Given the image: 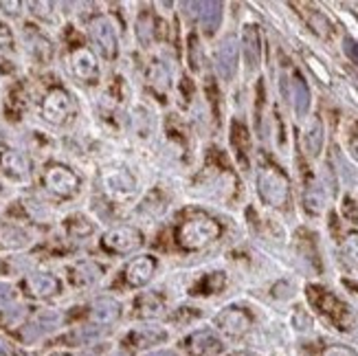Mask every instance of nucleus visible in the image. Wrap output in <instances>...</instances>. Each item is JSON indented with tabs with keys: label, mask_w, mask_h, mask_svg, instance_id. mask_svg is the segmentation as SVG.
I'll return each instance as SVG.
<instances>
[{
	"label": "nucleus",
	"mask_w": 358,
	"mask_h": 356,
	"mask_svg": "<svg viewBox=\"0 0 358 356\" xmlns=\"http://www.w3.org/2000/svg\"><path fill=\"white\" fill-rule=\"evenodd\" d=\"M308 297L315 304V308H319V313L323 317H328L330 323H334L341 332L358 334V315L352 311L350 306L338 301L332 292L313 286V288H308Z\"/></svg>",
	"instance_id": "nucleus-1"
},
{
	"label": "nucleus",
	"mask_w": 358,
	"mask_h": 356,
	"mask_svg": "<svg viewBox=\"0 0 358 356\" xmlns=\"http://www.w3.org/2000/svg\"><path fill=\"white\" fill-rule=\"evenodd\" d=\"M220 234H222L220 222H215L213 218H207V215H196V218L185 220L178 227L176 238L182 249L198 251L202 246H207L213 240L220 238Z\"/></svg>",
	"instance_id": "nucleus-2"
},
{
	"label": "nucleus",
	"mask_w": 358,
	"mask_h": 356,
	"mask_svg": "<svg viewBox=\"0 0 358 356\" xmlns=\"http://www.w3.org/2000/svg\"><path fill=\"white\" fill-rule=\"evenodd\" d=\"M257 194L268 207H284L290 198L288 176L275 165H264L257 174Z\"/></svg>",
	"instance_id": "nucleus-3"
},
{
	"label": "nucleus",
	"mask_w": 358,
	"mask_h": 356,
	"mask_svg": "<svg viewBox=\"0 0 358 356\" xmlns=\"http://www.w3.org/2000/svg\"><path fill=\"white\" fill-rule=\"evenodd\" d=\"M141 244H143V236L134 227H117L103 236V246L113 253H132Z\"/></svg>",
	"instance_id": "nucleus-4"
},
{
	"label": "nucleus",
	"mask_w": 358,
	"mask_h": 356,
	"mask_svg": "<svg viewBox=\"0 0 358 356\" xmlns=\"http://www.w3.org/2000/svg\"><path fill=\"white\" fill-rule=\"evenodd\" d=\"M215 69L220 73L224 82H231L238 71V40L233 36H227L215 51Z\"/></svg>",
	"instance_id": "nucleus-5"
},
{
	"label": "nucleus",
	"mask_w": 358,
	"mask_h": 356,
	"mask_svg": "<svg viewBox=\"0 0 358 356\" xmlns=\"http://www.w3.org/2000/svg\"><path fill=\"white\" fill-rule=\"evenodd\" d=\"M90 38H92V42H95L97 51L106 59H113L117 55V34H115V27L110 20L97 18L95 22H92L90 24Z\"/></svg>",
	"instance_id": "nucleus-6"
},
{
	"label": "nucleus",
	"mask_w": 358,
	"mask_h": 356,
	"mask_svg": "<svg viewBox=\"0 0 358 356\" xmlns=\"http://www.w3.org/2000/svg\"><path fill=\"white\" fill-rule=\"evenodd\" d=\"M185 348L192 356H215L222 352V341L211 330H198L187 336Z\"/></svg>",
	"instance_id": "nucleus-7"
},
{
	"label": "nucleus",
	"mask_w": 358,
	"mask_h": 356,
	"mask_svg": "<svg viewBox=\"0 0 358 356\" xmlns=\"http://www.w3.org/2000/svg\"><path fill=\"white\" fill-rule=\"evenodd\" d=\"M215 323L222 332L231 336H240L251 328V315L242 311V308H227V311L215 317Z\"/></svg>",
	"instance_id": "nucleus-8"
},
{
	"label": "nucleus",
	"mask_w": 358,
	"mask_h": 356,
	"mask_svg": "<svg viewBox=\"0 0 358 356\" xmlns=\"http://www.w3.org/2000/svg\"><path fill=\"white\" fill-rule=\"evenodd\" d=\"M44 183H46V187H49L51 192L59 194V196H71L77 192V185H80V180H77V176L71 172V169L66 167H51L49 172H46L44 176Z\"/></svg>",
	"instance_id": "nucleus-9"
},
{
	"label": "nucleus",
	"mask_w": 358,
	"mask_h": 356,
	"mask_svg": "<svg viewBox=\"0 0 358 356\" xmlns=\"http://www.w3.org/2000/svg\"><path fill=\"white\" fill-rule=\"evenodd\" d=\"M154 271H157V259H154L152 255H141V257L132 259L130 264H128V269H126V282L130 286H134V288L145 286L152 280Z\"/></svg>",
	"instance_id": "nucleus-10"
},
{
	"label": "nucleus",
	"mask_w": 358,
	"mask_h": 356,
	"mask_svg": "<svg viewBox=\"0 0 358 356\" xmlns=\"http://www.w3.org/2000/svg\"><path fill=\"white\" fill-rule=\"evenodd\" d=\"M71 108H73V104H71V97L66 95V92L64 90H53L51 95L44 99L42 113L51 123H62L69 117Z\"/></svg>",
	"instance_id": "nucleus-11"
},
{
	"label": "nucleus",
	"mask_w": 358,
	"mask_h": 356,
	"mask_svg": "<svg viewBox=\"0 0 358 356\" xmlns=\"http://www.w3.org/2000/svg\"><path fill=\"white\" fill-rule=\"evenodd\" d=\"M290 99H292L294 115H297L299 119L308 117L310 106H313V95H310V88L303 82L301 75H294L290 80Z\"/></svg>",
	"instance_id": "nucleus-12"
},
{
	"label": "nucleus",
	"mask_w": 358,
	"mask_h": 356,
	"mask_svg": "<svg viewBox=\"0 0 358 356\" xmlns=\"http://www.w3.org/2000/svg\"><path fill=\"white\" fill-rule=\"evenodd\" d=\"M242 44H244V57H246L248 71H255L259 66V59H262V40H259L257 27H253V24L244 27Z\"/></svg>",
	"instance_id": "nucleus-13"
},
{
	"label": "nucleus",
	"mask_w": 358,
	"mask_h": 356,
	"mask_svg": "<svg viewBox=\"0 0 358 356\" xmlns=\"http://www.w3.org/2000/svg\"><path fill=\"white\" fill-rule=\"evenodd\" d=\"M198 15H200V24L207 34H215L222 24V3H198Z\"/></svg>",
	"instance_id": "nucleus-14"
},
{
	"label": "nucleus",
	"mask_w": 358,
	"mask_h": 356,
	"mask_svg": "<svg viewBox=\"0 0 358 356\" xmlns=\"http://www.w3.org/2000/svg\"><path fill=\"white\" fill-rule=\"evenodd\" d=\"M323 123L321 119H313L308 123V128L303 132V145H306V152L310 157H319L321 150H323Z\"/></svg>",
	"instance_id": "nucleus-15"
},
{
	"label": "nucleus",
	"mask_w": 358,
	"mask_h": 356,
	"mask_svg": "<svg viewBox=\"0 0 358 356\" xmlns=\"http://www.w3.org/2000/svg\"><path fill=\"white\" fill-rule=\"evenodd\" d=\"M73 71H75L77 77H82V80H95L97 62H95V57H92V53L86 51V49L75 51V55H73Z\"/></svg>",
	"instance_id": "nucleus-16"
},
{
	"label": "nucleus",
	"mask_w": 358,
	"mask_h": 356,
	"mask_svg": "<svg viewBox=\"0 0 358 356\" xmlns=\"http://www.w3.org/2000/svg\"><path fill=\"white\" fill-rule=\"evenodd\" d=\"M27 286L31 288V292L38 297H46V295H53V292H57L59 288V282L55 280L53 275L49 273H38V275H31Z\"/></svg>",
	"instance_id": "nucleus-17"
},
{
	"label": "nucleus",
	"mask_w": 358,
	"mask_h": 356,
	"mask_svg": "<svg viewBox=\"0 0 358 356\" xmlns=\"http://www.w3.org/2000/svg\"><path fill=\"white\" fill-rule=\"evenodd\" d=\"M121 313V306L110 299V297H101L92 304V319L99 321V323H113Z\"/></svg>",
	"instance_id": "nucleus-18"
},
{
	"label": "nucleus",
	"mask_w": 358,
	"mask_h": 356,
	"mask_svg": "<svg viewBox=\"0 0 358 356\" xmlns=\"http://www.w3.org/2000/svg\"><path fill=\"white\" fill-rule=\"evenodd\" d=\"M325 203H328V196H325V190L321 187V185L319 183L308 185V190L303 194V205H306V209L313 213V215H319V213H323Z\"/></svg>",
	"instance_id": "nucleus-19"
},
{
	"label": "nucleus",
	"mask_w": 358,
	"mask_h": 356,
	"mask_svg": "<svg viewBox=\"0 0 358 356\" xmlns=\"http://www.w3.org/2000/svg\"><path fill=\"white\" fill-rule=\"evenodd\" d=\"M106 185L108 190L113 194H121V196H128L134 192V178L128 172H113L110 176H106Z\"/></svg>",
	"instance_id": "nucleus-20"
},
{
	"label": "nucleus",
	"mask_w": 358,
	"mask_h": 356,
	"mask_svg": "<svg viewBox=\"0 0 358 356\" xmlns=\"http://www.w3.org/2000/svg\"><path fill=\"white\" fill-rule=\"evenodd\" d=\"M165 332L163 330H159V328H143V330H134L132 334H130V343L134 346V348H148V346H154V343H161V341H165Z\"/></svg>",
	"instance_id": "nucleus-21"
},
{
	"label": "nucleus",
	"mask_w": 358,
	"mask_h": 356,
	"mask_svg": "<svg viewBox=\"0 0 358 356\" xmlns=\"http://www.w3.org/2000/svg\"><path fill=\"white\" fill-rule=\"evenodd\" d=\"M0 244L7 249H20L29 244V236L18 227H0Z\"/></svg>",
	"instance_id": "nucleus-22"
},
{
	"label": "nucleus",
	"mask_w": 358,
	"mask_h": 356,
	"mask_svg": "<svg viewBox=\"0 0 358 356\" xmlns=\"http://www.w3.org/2000/svg\"><path fill=\"white\" fill-rule=\"evenodd\" d=\"M0 161H3V167L13 176H27V172H29L27 159L18 152H7V154H3V159Z\"/></svg>",
	"instance_id": "nucleus-23"
},
{
	"label": "nucleus",
	"mask_w": 358,
	"mask_h": 356,
	"mask_svg": "<svg viewBox=\"0 0 358 356\" xmlns=\"http://www.w3.org/2000/svg\"><path fill=\"white\" fill-rule=\"evenodd\" d=\"M136 308H138V315L141 317H152L163 311V304L157 295H143V297H138Z\"/></svg>",
	"instance_id": "nucleus-24"
},
{
	"label": "nucleus",
	"mask_w": 358,
	"mask_h": 356,
	"mask_svg": "<svg viewBox=\"0 0 358 356\" xmlns=\"http://www.w3.org/2000/svg\"><path fill=\"white\" fill-rule=\"evenodd\" d=\"M101 277V269L97 264H90V262H84V264L77 266L75 271V280L80 284H92L95 280Z\"/></svg>",
	"instance_id": "nucleus-25"
},
{
	"label": "nucleus",
	"mask_w": 358,
	"mask_h": 356,
	"mask_svg": "<svg viewBox=\"0 0 358 356\" xmlns=\"http://www.w3.org/2000/svg\"><path fill=\"white\" fill-rule=\"evenodd\" d=\"M343 257L352 266L358 269V231H352V234L343 240Z\"/></svg>",
	"instance_id": "nucleus-26"
},
{
	"label": "nucleus",
	"mask_w": 358,
	"mask_h": 356,
	"mask_svg": "<svg viewBox=\"0 0 358 356\" xmlns=\"http://www.w3.org/2000/svg\"><path fill=\"white\" fill-rule=\"evenodd\" d=\"M310 27H313L315 34H319V36H323V38L332 34V24H330L328 18H325V15L319 13V11H313V13H310Z\"/></svg>",
	"instance_id": "nucleus-27"
},
{
	"label": "nucleus",
	"mask_w": 358,
	"mask_h": 356,
	"mask_svg": "<svg viewBox=\"0 0 358 356\" xmlns=\"http://www.w3.org/2000/svg\"><path fill=\"white\" fill-rule=\"evenodd\" d=\"M321 356H358V352H354V350L348 348V346H338V343H334V346H325L323 352H321Z\"/></svg>",
	"instance_id": "nucleus-28"
},
{
	"label": "nucleus",
	"mask_w": 358,
	"mask_h": 356,
	"mask_svg": "<svg viewBox=\"0 0 358 356\" xmlns=\"http://www.w3.org/2000/svg\"><path fill=\"white\" fill-rule=\"evenodd\" d=\"M343 213H345V218H348V220H352V222L358 225V205L354 203L352 198H345V200H343Z\"/></svg>",
	"instance_id": "nucleus-29"
},
{
	"label": "nucleus",
	"mask_w": 358,
	"mask_h": 356,
	"mask_svg": "<svg viewBox=\"0 0 358 356\" xmlns=\"http://www.w3.org/2000/svg\"><path fill=\"white\" fill-rule=\"evenodd\" d=\"M343 51L354 62V64H358V42H354L352 38H345L343 40Z\"/></svg>",
	"instance_id": "nucleus-30"
},
{
	"label": "nucleus",
	"mask_w": 358,
	"mask_h": 356,
	"mask_svg": "<svg viewBox=\"0 0 358 356\" xmlns=\"http://www.w3.org/2000/svg\"><path fill=\"white\" fill-rule=\"evenodd\" d=\"M348 150H350V157L358 163V126L356 130L350 134V141H348Z\"/></svg>",
	"instance_id": "nucleus-31"
},
{
	"label": "nucleus",
	"mask_w": 358,
	"mask_h": 356,
	"mask_svg": "<svg viewBox=\"0 0 358 356\" xmlns=\"http://www.w3.org/2000/svg\"><path fill=\"white\" fill-rule=\"evenodd\" d=\"M308 64L313 66V71H315V73H319V77H321L323 82H328V80H330L328 73H325V71L321 69V62H319V59H315V57H308Z\"/></svg>",
	"instance_id": "nucleus-32"
},
{
	"label": "nucleus",
	"mask_w": 358,
	"mask_h": 356,
	"mask_svg": "<svg viewBox=\"0 0 358 356\" xmlns=\"http://www.w3.org/2000/svg\"><path fill=\"white\" fill-rule=\"evenodd\" d=\"M11 297V288L5 286V284H0V299H9Z\"/></svg>",
	"instance_id": "nucleus-33"
},
{
	"label": "nucleus",
	"mask_w": 358,
	"mask_h": 356,
	"mask_svg": "<svg viewBox=\"0 0 358 356\" xmlns=\"http://www.w3.org/2000/svg\"><path fill=\"white\" fill-rule=\"evenodd\" d=\"M148 356H178V354L172 352V350H161V352H152V354H148Z\"/></svg>",
	"instance_id": "nucleus-34"
},
{
	"label": "nucleus",
	"mask_w": 358,
	"mask_h": 356,
	"mask_svg": "<svg viewBox=\"0 0 358 356\" xmlns=\"http://www.w3.org/2000/svg\"><path fill=\"white\" fill-rule=\"evenodd\" d=\"M229 356H257V354H253V352H233Z\"/></svg>",
	"instance_id": "nucleus-35"
}]
</instances>
